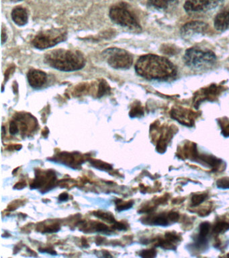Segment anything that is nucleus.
Wrapping results in <instances>:
<instances>
[{
    "mask_svg": "<svg viewBox=\"0 0 229 258\" xmlns=\"http://www.w3.org/2000/svg\"><path fill=\"white\" fill-rule=\"evenodd\" d=\"M132 202H129L125 204H121V205L118 206V211H124V210L131 209V208L132 206Z\"/></svg>",
    "mask_w": 229,
    "mask_h": 258,
    "instance_id": "a878e982",
    "label": "nucleus"
},
{
    "mask_svg": "<svg viewBox=\"0 0 229 258\" xmlns=\"http://www.w3.org/2000/svg\"><path fill=\"white\" fill-rule=\"evenodd\" d=\"M110 67L114 69H129L132 65L133 60L130 53L125 50L113 48L103 52Z\"/></svg>",
    "mask_w": 229,
    "mask_h": 258,
    "instance_id": "423d86ee",
    "label": "nucleus"
},
{
    "mask_svg": "<svg viewBox=\"0 0 229 258\" xmlns=\"http://www.w3.org/2000/svg\"><path fill=\"white\" fill-rule=\"evenodd\" d=\"M108 91L109 87L108 84L105 82H101L100 85H99L98 92L99 97H102V96L104 95L105 94H106Z\"/></svg>",
    "mask_w": 229,
    "mask_h": 258,
    "instance_id": "aec40b11",
    "label": "nucleus"
},
{
    "mask_svg": "<svg viewBox=\"0 0 229 258\" xmlns=\"http://www.w3.org/2000/svg\"><path fill=\"white\" fill-rule=\"evenodd\" d=\"M210 224L208 223H203L200 226V233L199 236L206 237L207 234L209 232Z\"/></svg>",
    "mask_w": 229,
    "mask_h": 258,
    "instance_id": "a211bd4d",
    "label": "nucleus"
},
{
    "mask_svg": "<svg viewBox=\"0 0 229 258\" xmlns=\"http://www.w3.org/2000/svg\"><path fill=\"white\" fill-rule=\"evenodd\" d=\"M206 198V195L205 194H198L195 195L192 197V202L193 204V205L196 206L198 205L199 204H200L201 202H202L205 200V198Z\"/></svg>",
    "mask_w": 229,
    "mask_h": 258,
    "instance_id": "f3484780",
    "label": "nucleus"
},
{
    "mask_svg": "<svg viewBox=\"0 0 229 258\" xmlns=\"http://www.w3.org/2000/svg\"><path fill=\"white\" fill-rule=\"evenodd\" d=\"M229 228V225L227 223L221 222L216 225L214 226V231L215 233H221V232H224L228 230Z\"/></svg>",
    "mask_w": 229,
    "mask_h": 258,
    "instance_id": "dca6fc26",
    "label": "nucleus"
},
{
    "mask_svg": "<svg viewBox=\"0 0 229 258\" xmlns=\"http://www.w3.org/2000/svg\"><path fill=\"white\" fill-rule=\"evenodd\" d=\"M60 229V226L59 225H54V226H48V227L45 228L44 232H47V233H53V232L58 231Z\"/></svg>",
    "mask_w": 229,
    "mask_h": 258,
    "instance_id": "393cba45",
    "label": "nucleus"
},
{
    "mask_svg": "<svg viewBox=\"0 0 229 258\" xmlns=\"http://www.w3.org/2000/svg\"><path fill=\"white\" fill-rule=\"evenodd\" d=\"M171 115L183 125H191L194 122L193 114L190 110L184 108H174L171 112Z\"/></svg>",
    "mask_w": 229,
    "mask_h": 258,
    "instance_id": "f8f14e48",
    "label": "nucleus"
},
{
    "mask_svg": "<svg viewBox=\"0 0 229 258\" xmlns=\"http://www.w3.org/2000/svg\"><path fill=\"white\" fill-rule=\"evenodd\" d=\"M30 85L35 89L42 88L47 82V74L38 69H31L27 74Z\"/></svg>",
    "mask_w": 229,
    "mask_h": 258,
    "instance_id": "9d476101",
    "label": "nucleus"
},
{
    "mask_svg": "<svg viewBox=\"0 0 229 258\" xmlns=\"http://www.w3.org/2000/svg\"><path fill=\"white\" fill-rule=\"evenodd\" d=\"M223 2L224 0H186L184 7L190 14H201L215 10Z\"/></svg>",
    "mask_w": 229,
    "mask_h": 258,
    "instance_id": "0eeeda50",
    "label": "nucleus"
},
{
    "mask_svg": "<svg viewBox=\"0 0 229 258\" xmlns=\"http://www.w3.org/2000/svg\"><path fill=\"white\" fill-rule=\"evenodd\" d=\"M114 227L118 230L127 229V226H125V225L122 224V223H116L115 225H114Z\"/></svg>",
    "mask_w": 229,
    "mask_h": 258,
    "instance_id": "cd10ccee",
    "label": "nucleus"
},
{
    "mask_svg": "<svg viewBox=\"0 0 229 258\" xmlns=\"http://www.w3.org/2000/svg\"><path fill=\"white\" fill-rule=\"evenodd\" d=\"M96 229L97 231H106L108 230V226L103 224H98L96 225Z\"/></svg>",
    "mask_w": 229,
    "mask_h": 258,
    "instance_id": "bb28decb",
    "label": "nucleus"
},
{
    "mask_svg": "<svg viewBox=\"0 0 229 258\" xmlns=\"http://www.w3.org/2000/svg\"><path fill=\"white\" fill-rule=\"evenodd\" d=\"M143 114V110L142 109L141 107L136 106L134 108H132L130 112V116L131 117H136L140 116V114Z\"/></svg>",
    "mask_w": 229,
    "mask_h": 258,
    "instance_id": "412c9836",
    "label": "nucleus"
},
{
    "mask_svg": "<svg viewBox=\"0 0 229 258\" xmlns=\"http://www.w3.org/2000/svg\"><path fill=\"white\" fill-rule=\"evenodd\" d=\"M1 37H2V38H1V41H2V44H3L4 43V42H5V40H6L7 39L6 33H5L4 31H3V29L2 31V34H1Z\"/></svg>",
    "mask_w": 229,
    "mask_h": 258,
    "instance_id": "2f4dec72",
    "label": "nucleus"
},
{
    "mask_svg": "<svg viewBox=\"0 0 229 258\" xmlns=\"http://www.w3.org/2000/svg\"><path fill=\"white\" fill-rule=\"evenodd\" d=\"M178 218H179L178 214H177L176 213H171L169 214V219L171 221H175L177 220Z\"/></svg>",
    "mask_w": 229,
    "mask_h": 258,
    "instance_id": "c85d7f7f",
    "label": "nucleus"
},
{
    "mask_svg": "<svg viewBox=\"0 0 229 258\" xmlns=\"http://www.w3.org/2000/svg\"><path fill=\"white\" fill-rule=\"evenodd\" d=\"M184 62L190 69L202 71L213 67L217 62V56L211 50L194 47L186 51Z\"/></svg>",
    "mask_w": 229,
    "mask_h": 258,
    "instance_id": "7ed1b4c3",
    "label": "nucleus"
},
{
    "mask_svg": "<svg viewBox=\"0 0 229 258\" xmlns=\"http://www.w3.org/2000/svg\"><path fill=\"white\" fill-rule=\"evenodd\" d=\"M44 60L49 66L63 71H77L85 66L83 55L73 50L58 49L47 53Z\"/></svg>",
    "mask_w": 229,
    "mask_h": 258,
    "instance_id": "f03ea898",
    "label": "nucleus"
},
{
    "mask_svg": "<svg viewBox=\"0 0 229 258\" xmlns=\"http://www.w3.org/2000/svg\"><path fill=\"white\" fill-rule=\"evenodd\" d=\"M178 0H148V4L161 11H169L176 6Z\"/></svg>",
    "mask_w": 229,
    "mask_h": 258,
    "instance_id": "ddd939ff",
    "label": "nucleus"
},
{
    "mask_svg": "<svg viewBox=\"0 0 229 258\" xmlns=\"http://www.w3.org/2000/svg\"><path fill=\"white\" fill-rule=\"evenodd\" d=\"M66 38L64 29H51L38 33L33 40V45L38 49H46L54 47Z\"/></svg>",
    "mask_w": 229,
    "mask_h": 258,
    "instance_id": "39448f33",
    "label": "nucleus"
},
{
    "mask_svg": "<svg viewBox=\"0 0 229 258\" xmlns=\"http://www.w3.org/2000/svg\"><path fill=\"white\" fill-rule=\"evenodd\" d=\"M217 186L221 189H229V178H223L217 182Z\"/></svg>",
    "mask_w": 229,
    "mask_h": 258,
    "instance_id": "4be33fe9",
    "label": "nucleus"
},
{
    "mask_svg": "<svg viewBox=\"0 0 229 258\" xmlns=\"http://www.w3.org/2000/svg\"><path fill=\"white\" fill-rule=\"evenodd\" d=\"M224 134L229 135V124L226 125L224 129Z\"/></svg>",
    "mask_w": 229,
    "mask_h": 258,
    "instance_id": "473e14b6",
    "label": "nucleus"
},
{
    "mask_svg": "<svg viewBox=\"0 0 229 258\" xmlns=\"http://www.w3.org/2000/svg\"><path fill=\"white\" fill-rule=\"evenodd\" d=\"M153 224L157 225V226H165L168 225L167 219L164 216H160L156 217L153 220Z\"/></svg>",
    "mask_w": 229,
    "mask_h": 258,
    "instance_id": "6ab92c4d",
    "label": "nucleus"
},
{
    "mask_svg": "<svg viewBox=\"0 0 229 258\" xmlns=\"http://www.w3.org/2000/svg\"><path fill=\"white\" fill-rule=\"evenodd\" d=\"M136 73L149 80H168L177 75L174 64L167 58L159 55H143L136 63Z\"/></svg>",
    "mask_w": 229,
    "mask_h": 258,
    "instance_id": "f257e3e1",
    "label": "nucleus"
},
{
    "mask_svg": "<svg viewBox=\"0 0 229 258\" xmlns=\"http://www.w3.org/2000/svg\"><path fill=\"white\" fill-rule=\"evenodd\" d=\"M110 17L114 23L122 27L134 31L140 29V25L135 14L129 5L125 2L112 5L110 10Z\"/></svg>",
    "mask_w": 229,
    "mask_h": 258,
    "instance_id": "20e7f679",
    "label": "nucleus"
},
{
    "mask_svg": "<svg viewBox=\"0 0 229 258\" xmlns=\"http://www.w3.org/2000/svg\"><path fill=\"white\" fill-rule=\"evenodd\" d=\"M11 1H14V2H18V1H23V0H11Z\"/></svg>",
    "mask_w": 229,
    "mask_h": 258,
    "instance_id": "72a5a7b5",
    "label": "nucleus"
},
{
    "mask_svg": "<svg viewBox=\"0 0 229 258\" xmlns=\"http://www.w3.org/2000/svg\"><path fill=\"white\" fill-rule=\"evenodd\" d=\"M26 186V184L25 182H19V183H18L17 184H16L14 186V189H23V188H25Z\"/></svg>",
    "mask_w": 229,
    "mask_h": 258,
    "instance_id": "7c9ffc66",
    "label": "nucleus"
},
{
    "mask_svg": "<svg viewBox=\"0 0 229 258\" xmlns=\"http://www.w3.org/2000/svg\"><path fill=\"white\" fill-rule=\"evenodd\" d=\"M214 27L219 31H225L229 29V8L224 9L216 16Z\"/></svg>",
    "mask_w": 229,
    "mask_h": 258,
    "instance_id": "9b49d317",
    "label": "nucleus"
},
{
    "mask_svg": "<svg viewBox=\"0 0 229 258\" xmlns=\"http://www.w3.org/2000/svg\"><path fill=\"white\" fill-rule=\"evenodd\" d=\"M155 254H156V252L154 250H149L142 252L140 256L143 258H152L155 257Z\"/></svg>",
    "mask_w": 229,
    "mask_h": 258,
    "instance_id": "5701e85b",
    "label": "nucleus"
},
{
    "mask_svg": "<svg viewBox=\"0 0 229 258\" xmlns=\"http://www.w3.org/2000/svg\"><path fill=\"white\" fill-rule=\"evenodd\" d=\"M13 21L18 26H25L28 23L29 16L27 10L22 7H16L12 12Z\"/></svg>",
    "mask_w": 229,
    "mask_h": 258,
    "instance_id": "4468645a",
    "label": "nucleus"
},
{
    "mask_svg": "<svg viewBox=\"0 0 229 258\" xmlns=\"http://www.w3.org/2000/svg\"><path fill=\"white\" fill-rule=\"evenodd\" d=\"M208 25L202 21H192L185 24L181 29V36L185 40H191L202 36L208 31Z\"/></svg>",
    "mask_w": 229,
    "mask_h": 258,
    "instance_id": "6e6552de",
    "label": "nucleus"
},
{
    "mask_svg": "<svg viewBox=\"0 0 229 258\" xmlns=\"http://www.w3.org/2000/svg\"><path fill=\"white\" fill-rule=\"evenodd\" d=\"M10 132L12 135L17 134L18 132V129L17 125H16V122L12 121L10 123Z\"/></svg>",
    "mask_w": 229,
    "mask_h": 258,
    "instance_id": "b1692460",
    "label": "nucleus"
},
{
    "mask_svg": "<svg viewBox=\"0 0 229 258\" xmlns=\"http://www.w3.org/2000/svg\"><path fill=\"white\" fill-rule=\"evenodd\" d=\"M223 91H224V87H223V86H218V85L213 84L208 87L202 88L200 91L196 93L195 97L196 104L197 105L207 99L215 98L219 97Z\"/></svg>",
    "mask_w": 229,
    "mask_h": 258,
    "instance_id": "1a4fd4ad",
    "label": "nucleus"
},
{
    "mask_svg": "<svg viewBox=\"0 0 229 258\" xmlns=\"http://www.w3.org/2000/svg\"><path fill=\"white\" fill-rule=\"evenodd\" d=\"M95 216L98 217V218L103 219V220L107 221V222L112 223L114 222V217L112 215H109L108 213H101V212H96L95 213Z\"/></svg>",
    "mask_w": 229,
    "mask_h": 258,
    "instance_id": "2eb2a0df",
    "label": "nucleus"
},
{
    "mask_svg": "<svg viewBox=\"0 0 229 258\" xmlns=\"http://www.w3.org/2000/svg\"><path fill=\"white\" fill-rule=\"evenodd\" d=\"M68 197H69V195H68L67 194L63 193L59 196V198L61 201H65V200H67Z\"/></svg>",
    "mask_w": 229,
    "mask_h": 258,
    "instance_id": "c756f323",
    "label": "nucleus"
}]
</instances>
